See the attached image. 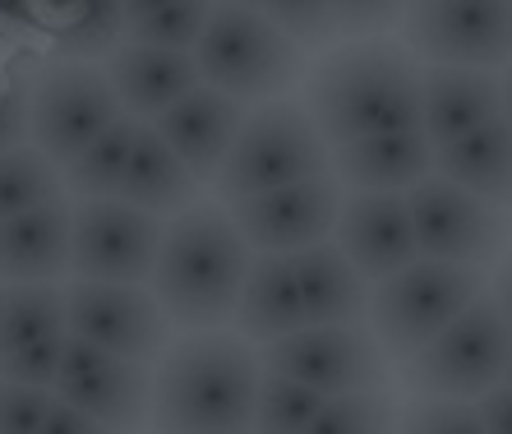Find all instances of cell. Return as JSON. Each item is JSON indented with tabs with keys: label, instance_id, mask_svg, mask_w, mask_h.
<instances>
[{
	"label": "cell",
	"instance_id": "cell-1",
	"mask_svg": "<svg viewBox=\"0 0 512 434\" xmlns=\"http://www.w3.org/2000/svg\"><path fill=\"white\" fill-rule=\"evenodd\" d=\"M305 111L333 153L379 134L425 130V65L393 37L346 42L310 65Z\"/></svg>",
	"mask_w": 512,
	"mask_h": 434
},
{
	"label": "cell",
	"instance_id": "cell-2",
	"mask_svg": "<svg viewBox=\"0 0 512 434\" xmlns=\"http://www.w3.org/2000/svg\"><path fill=\"white\" fill-rule=\"evenodd\" d=\"M153 374L148 434H254L263 365L240 333H185Z\"/></svg>",
	"mask_w": 512,
	"mask_h": 434
},
{
	"label": "cell",
	"instance_id": "cell-3",
	"mask_svg": "<svg viewBox=\"0 0 512 434\" xmlns=\"http://www.w3.org/2000/svg\"><path fill=\"white\" fill-rule=\"evenodd\" d=\"M254 250L236 231L227 208L194 204L167 222V241L157 254L153 296L180 333H222L236 324L240 296L250 282Z\"/></svg>",
	"mask_w": 512,
	"mask_h": 434
},
{
	"label": "cell",
	"instance_id": "cell-4",
	"mask_svg": "<svg viewBox=\"0 0 512 434\" xmlns=\"http://www.w3.org/2000/svg\"><path fill=\"white\" fill-rule=\"evenodd\" d=\"M203 88L240 107H268L305 79V51L259 10V5H217L208 33L194 47Z\"/></svg>",
	"mask_w": 512,
	"mask_h": 434
},
{
	"label": "cell",
	"instance_id": "cell-5",
	"mask_svg": "<svg viewBox=\"0 0 512 434\" xmlns=\"http://www.w3.org/2000/svg\"><path fill=\"white\" fill-rule=\"evenodd\" d=\"M323 176H337L333 148L319 134V125L310 121L305 102L282 97V102L250 111L213 190L231 208L240 199H254V194H273L300 181H323Z\"/></svg>",
	"mask_w": 512,
	"mask_h": 434
},
{
	"label": "cell",
	"instance_id": "cell-6",
	"mask_svg": "<svg viewBox=\"0 0 512 434\" xmlns=\"http://www.w3.org/2000/svg\"><path fill=\"white\" fill-rule=\"evenodd\" d=\"M485 291H489L485 273L457 268V264H429V259L411 264L397 278L379 282L370 296V328H374V338H379L383 356L406 370Z\"/></svg>",
	"mask_w": 512,
	"mask_h": 434
},
{
	"label": "cell",
	"instance_id": "cell-7",
	"mask_svg": "<svg viewBox=\"0 0 512 434\" xmlns=\"http://www.w3.org/2000/svg\"><path fill=\"white\" fill-rule=\"evenodd\" d=\"M120 121H125V107L102 65L51 56L28 79V144L51 157L60 171L74 167Z\"/></svg>",
	"mask_w": 512,
	"mask_h": 434
},
{
	"label": "cell",
	"instance_id": "cell-8",
	"mask_svg": "<svg viewBox=\"0 0 512 434\" xmlns=\"http://www.w3.org/2000/svg\"><path fill=\"white\" fill-rule=\"evenodd\" d=\"M512 365V328L503 319L494 296H480L471 310L448 324L434 338V347L420 351L402 370L406 388L416 398H448V402H480L485 393L508 384Z\"/></svg>",
	"mask_w": 512,
	"mask_h": 434
},
{
	"label": "cell",
	"instance_id": "cell-9",
	"mask_svg": "<svg viewBox=\"0 0 512 434\" xmlns=\"http://www.w3.org/2000/svg\"><path fill=\"white\" fill-rule=\"evenodd\" d=\"M406 204H411V222H416L420 259H429V264H457L485 273V268L508 259V241H512L508 208L485 204V199L457 190V185L439 181V176L406 194Z\"/></svg>",
	"mask_w": 512,
	"mask_h": 434
},
{
	"label": "cell",
	"instance_id": "cell-10",
	"mask_svg": "<svg viewBox=\"0 0 512 434\" xmlns=\"http://www.w3.org/2000/svg\"><path fill=\"white\" fill-rule=\"evenodd\" d=\"M259 365L268 374L296 379L323 398H342L360 388H383L393 361L383 356L370 324H337V328H300L291 338L259 347Z\"/></svg>",
	"mask_w": 512,
	"mask_h": 434
},
{
	"label": "cell",
	"instance_id": "cell-11",
	"mask_svg": "<svg viewBox=\"0 0 512 434\" xmlns=\"http://www.w3.org/2000/svg\"><path fill=\"white\" fill-rule=\"evenodd\" d=\"M65 333L139 365H157L171 347V319L157 305L153 287L116 282H65Z\"/></svg>",
	"mask_w": 512,
	"mask_h": 434
},
{
	"label": "cell",
	"instance_id": "cell-12",
	"mask_svg": "<svg viewBox=\"0 0 512 434\" xmlns=\"http://www.w3.org/2000/svg\"><path fill=\"white\" fill-rule=\"evenodd\" d=\"M402 42L416 61L439 70H512V5L494 0L416 5L402 14Z\"/></svg>",
	"mask_w": 512,
	"mask_h": 434
},
{
	"label": "cell",
	"instance_id": "cell-13",
	"mask_svg": "<svg viewBox=\"0 0 512 434\" xmlns=\"http://www.w3.org/2000/svg\"><path fill=\"white\" fill-rule=\"evenodd\" d=\"M167 241V222L139 213L125 199H88L74 204V273L84 282L148 287L157 273V254Z\"/></svg>",
	"mask_w": 512,
	"mask_h": 434
},
{
	"label": "cell",
	"instance_id": "cell-14",
	"mask_svg": "<svg viewBox=\"0 0 512 434\" xmlns=\"http://www.w3.org/2000/svg\"><path fill=\"white\" fill-rule=\"evenodd\" d=\"M157 365H139L125 356H111L102 347L70 338L56 379V402L84 411L88 421L107 425L120 434H148L153 411V379Z\"/></svg>",
	"mask_w": 512,
	"mask_h": 434
},
{
	"label": "cell",
	"instance_id": "cell-15",
	"mask_svg": "<svg viewBox=\"0 0 512 434\" xmlns=\"http://www.w3.org/2000/svg\"><path fill=\"white\" fill-rule=\"evenodd\" d=\"M342 204H346L342 181L323 176V181H300L273 194L240 199L227 213L254 254H286L291 259V254H305L314 245L333 241Z\"/></svg>",
	"mask_w": 512,
	"mask_h": 434
},
{
	"label": "cell",
	"instance_id": "cell-16",
	"mask_svg": "<svg viewBox=\"0 0 512 434\" xmlns=\"http://www.w3.org/2000/svg\"><path fill=\"white\" fill-rule=\"evenodd\" d=\"M333 241L342 245V254L370 287L420 264L416 222H411L406 194H346Z\"/></svg>",
	"mask_w": 512,
	"mask_h": 434
},
{
	"label": "cell",
	"instance_id": "cell-17",
	"mask_svg": "<svg viewBox=\"0 0 512 434\" xmlns=\"http://www.w3.org/2000/svg\"><path fill=\"white\" fill-rule=\"evenodd\" d=\"M245 121H250V111L240 107V102L213 93V88H199V93H190L185 102H176L167 116H157L153 130L162 134V144L185 162V171H190L194 181L217 185V176L227 167V157H231V148H236Z\"/></svg>",
	"mask_w": 512,
	"mask_h": 434
},
{
	"label": "cell",
	"instance_id": "cell-18",
	"mask_svg": "<svg viewBox=\"0 0 512 434\" xmlns=\"http://www.w3.org/2000/svg\"><path fill=\"white\" fill-rule=\"evenodd\" d=\"M74 273V204L0 222V287H65Z\"/></svg>",
	"mask_w": 512,
	"mask_h": 434
},
{
	"label": "cell",
	"instance_id": "cell-19",
	"mask_svg": "<svg viewBox=\"0 0 512 434\" xmlns=\"http://www.w3.org/2000/svg\"><path fill=\"white\" fill-rule=\"evenodd\" d=\"M102 70H107L125 116L139 125H153L157 116H167L176 102H185L190 93L203 88V74L194 65V56H180V51L120 47Z\"/></svg>",
	"mask_w": 512,
	"mask_h": 434
},
{
	"label": "cell",
	"instance_id": "cell-20",
	"mask_svg": "<svg viewBox=\"0 0 512 434\" xmlns=\"http://www.w3.org/2000/svg\"><path fill=\"white\" fill-rule=\"evenodd\" d=\"M333 171L351 194H411L434 181V144L425 139V130L379 134L365 144L337 148Z\"/></svg>",
	"mask_w": 512,
	"mask_h": 434
},
{
	"label": "cell",
	"instance_id": "cell-21",
	"mask_svg": "<svg viewBox=\"0 0 512 434\" xmlns=\"http://www.w3.org/2000/svg\"><path fill=\"white\" fill-rule=\"evenodd\" d=\"M494 121H503V79L499 74L425 65V139L429 144L448 148Z\"/></svg>",
	"mask_w": 512,
	"mask_h": 434
},
{
	"label": "cell",
	"instance_id": "cell-22",
	"mask_svg": "<svg viewBox=\"0 0 512 434\" xmlns=\"http://www.w3.org/2000/svg\"><path fill=\"white\" fill-rule=\"evenodd\" d=\"M300 282V301L310 314V328L337 324H370V282L356 273V264L342 254L337 241H323L305 254H291Z\"/></svg>",
	"mask_w": 512,
	"mask_h": 434
},
{
	"label": "cell",
	"instance_id": "cell-23",
	"mask_svg": "<svg viewBox=\"0 0 512 434\" xmlns=\"http://www.w3.org/2000/svg\"><path fill=\"white\" fill-rule=\"evenodd\" d=\"M300 328H310V314L300 301L291 259L286 254H254L250 282H245V296H240L236 310V333L250 347H273V342L291 338Z\"/></svg>",
	"mask_w": 512,
	"mask_h": 434
},
{
	"label": "cell",
	"instance_id": "cell-24",
	"mask_svg": "<svg viewBox=\"0 0 512 434\" xmlns=\"http://www.w3.org/2000/svg\"><path fill=\"white\" fill-rule=\"evenodd\" d=\"M203 185L194 181L185 162L162 144V134L153 125H139V139H134V153H130V171H125V181H120V199L139 213H153L162 222L171 217L190 213L199 199Z\"/></svg>",
	"mask_w": 512,
	"mask_h": 434
},
{
	"label": "cell",
	"instance_id": "cell-25",
	"mask_svg": "<svg viewBox=\"0 0 512 434\" xmlns=\"http://www.w3.org/2000/svg\"><path fill=\"white\" fill-rule=\"evenodd\" d=\"M434 176L512 213V125L494 121L448 148H434Z\"/></svg>",
	"mask_w": 512,
	"mask_h": 434
},
{
	"label": "cell",
	"instance_id": "cell-26",
	"mask_svg": "<svg viewBox=\"0 0 512 434\" xmlns=\"http://www.w3.org/2000/svg\"><path fill=\"white\" fill-rule=\"evenodd\" d=\"M213 10L217 5H194V0H139V5H125V47L194 56L199 37L208 33Z\"/></svg>",
	"mask_w": 512,
	"mask_h": 434
},
{
	"label": "cell",
	"instance_id": "cell-27",
	"mask_svg": "<svg viewBox=\"0 0 512 434\" xmlns=\"http://www.w3.org/2000/svg\"><path fill=\"white\" fill-rule=\"evenodd\" d=\"M134 139H139V121L125 116V121L111 125L74 167H65V194H70L74 204H88V199H120V181H125V171H130Z\"/></svg>",
	"mask_w": 512,
	"mask_h": 434
},
{
	"label": "cell",
	"instance_id": "cell-28",
	"mask_svg": "<svg viewBox=\"0 0 512 434\" xmlns=\"http://www.w3.org/2000/svg\"><path fill=\"white\" fill-rule=\"evenodd\" d=\"M60 199H65V171L51 157H42L33 144L0 153V222L37 213Z\"/></svg>",
	"mask_w": 512,
	"mask_h": 434
},
{
	"label": "cell",
	"instance_id": "cell-29",
	"mask_svg": "<svg viewBox=\"0 0 512 434\" xmlns=\"http://www.w3.org/2000/svg\"><path fill=\"white\" fill-rule=\"evenodd\" d=\"M65 333V287H10L5 296V342L0 356H19Z\"/></svg>",
	"mask_w": 512,
	"mask_h": 434
},
{
	"label": "cell",
	"instance_id": "cell-30",
	"mask_svg": "<svg viewBox=\"0 0 512 434\" xmlns=\"http://www.w3.org/2000/svg\"><path fill=\"white\" fill-rule=\"evenodd\" d=\"M120 47H125V5H102V0L70 10V19L56 24V33H51L56 61L107 65Z\"/></svg>",
	"mask_w": 512,
	"mask_h": 434
},
{
	"label": "cell",
	"instance_id": "cell-31",
	"mask_svg": "<svg viewBox=\"0 0 512 434\" xmlns=\"http://www.w3.org/2000/svg\"><path fill=\"white\" fill-rule=\"evenodd\" d=\"M402 411H397L393 388H360V393H342L328 398L323 411L305 434H393Z\"/></svg>",
	"mask_w": 512,
	"mask_h": 434
},
{
	"label": "cell",
	"instance_id": "cell-32",
	"mask_svg": "<svg viewBox=\"0 0 512 434\" xmlns=\"http://www.w3.org/2000/svg\"><path fill=\"white\" fill-rule=\"evenodd\" d=\"M323 393L282 379V374L263 370L259 384V407H254V434H305L314 425V416L323 411Z\"/></svg>",
	"mask_w": 512,
	"mask_h": 434
},
{
	"label": "cell",
	"instance_id": "cell-33",
	"mask_svg": "<svg viewBox=\"0 0 512 434\" xmlns=\"http://www.w3.org/2000/svg\"><path fill=\"white\" fill-rule=\"evenodd\" d=\"M277 28H282L300 51L310 47H346L342 37V19H337V5H259Z\"/></svg>",
	"mask_w": 512,
	"mask_h": 434
},
{
	"label": "cell",
	"instance_id": "cell-34",
	"mask_svg": "<svg viewBox=\"0 0 512 434\" xmlns=\"http://www.w3.org/2000/svg\"><path fill=\"white\" fill-rule=\"evenodd\" d=\"M397 434H485L476 402H448V398H416L402 407Z\"/></svg>",
	"mask_w": 512,
	"mask_h": 434
},
{
	"label": "cell",
	"instance_id": "cell-35",
	"mask_svg": "<svg viewBox=\"0 0 512 434\" xmlns=\"http://www.w3.org/2000/svg\"><path fill=\"white\" fill-rule=\"evenodd\" d=\"M56 411V393L0 379V434H42Z\"/></svg>",
	"mask_w": 512,
	"mask_h": 434
},
{
	"label": "cell",
	"instance_id": "cell-36",
	"mask_svg": "<svg viewBox=\"0 0 512 434\" xmlns=\"http://www.w3.org/2000/svg\"><path fill=\"white\" fill-rule=\"evenodd\" d=\"M28 139V84L24 79H0V153L24 148Z\"/></svg>",
	"mask_w": 512,
	"mask_h": 434
},
{
	"label": "cell",
	"instance_id": "cell-37",
	"mask_svg": "<svg viewBox=\"0 0 512 434\" xmlns=\"http://www.w3.org/2000/svg\"><path fill=\"white\" fill-rule=\"evenodd\" d=\"M480 421H485V434H512V388H494V393H485V398L476 402Z\"/></svg>",
	"mask_w": 512,
	"mask_h": 434
},
{
	"label": "cell",
	"instance_id": "cell-38",
	"mask_svg": "<svg viewBox=\"0 0 512 434\" xmlns=\"http://www.w3.org/2000/svg\"><path fill=\"white\" fill-rule=\"evenodd\" d=\"M42 434H120V430H107V425L88 421L84 411H74V407H65V402H56V411H51V421H47V430H42Z\"/></svg>",
	"mask_w": 512,
	"mask_h": 434
},
{
	"label": "cell",
	"instance_id": "cell-39",
	"mask_svg": "<svg viewBox=\"0 0 512 434\" xmlns=\"http://www.w3.org/2000/svg\"><path fill=\"white\" fill-rule=\"evenodd\" d=\"M489 296L499 301L503 319H508V328H512V250H508V259H503V264H499V278H494V287H489Z\"/></svg>",
	"mask_w": 512,
	"mask_h": 434
},
{
	"label": "cell",
	"instance_id": "cell-40",
	"mask_svg": "<svg viewBox=\"0 0 512 434\" xmlns=\"http://www.w3.org/2000/svg\"><path fill=\"white\" fill-rule=\"evenodd\" d=\"M503 121L512 125V70H508V79H503Z\"/></svg>",
	"mask_w": 512,
	"mask_h": 434
},
{
	"label": "cell",
	"instance_id": "cell-41",
	"mask_svg": "<svg viewBox=\"0 0 512 434\" xmlns=\"http://www.w3.org/2000/svg\"><path fill=\"white\" fill-rule=\"evenodd\" d=\"M5 296H10V287H0V342H5Z\"/></svg>",
	"mask_w": 512,
	"mask_h": 434
},
{
	"label": "cell",
	"instance_id": "cell-42",
	"mask_svg": "<svg viewBox=\"0 0 512 434\" xmlns=\"http://www.w3.org/2000/svg\"><path fill=\"white\" fill-rule=\"evenodd\" d=\"M508 388H512V365H508Z\"/></svg>",
	"mask_w": 512,
	"mask_h": 434
}]
</instances>
